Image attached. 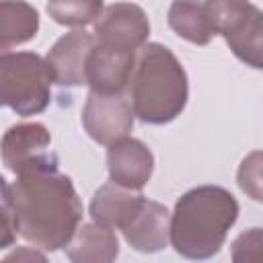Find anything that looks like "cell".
<instances>
[{
	"mask_svg": "<svg viewBox=\"0 0 263 263\" xmlns=\"http://www.w3.org/2000/svg\"><path fill=\"white\" fill-rule=\"evenodd\" d=\"M2 191L14 210L18 236L43 251H60L72 240L82 220V201L72 179L60 171L58 156L39 160L14 175Z\"/></svg>",
	"mask_w": 263,
	"mask_h": 263,
	"instance_id": "6da1fadb",
	"label": "cell"
},
{
	"mask_svg": "<svg viewBox=\"0 0 263 263\" xmlns=\"http://www.w3.org/2000/svg\"><path fill=\"white\" fill-rule=\"evenodd\" d=\"M238 214L240 205L228 189L193 187L177 199L171 214V245L187 259H210L224 247Z\"/></svg>",
	"mask_w": 263,
	"mask_h": 263,
	"instance_id": "7a4b0ae2",
	"label": "cell"
},
{
	"mask_svg": "<svg viewBox=\"0 0 263 263\" xmlns=\"http://www.w3.org/2000/svg\"><path fill=\"white\" fill-rule=\"evenodd\" d=\"M189 99L183 64L162 43H144L129 80V101L140 121L164 125L177 119Z\"/></svg>",
	"mask_w": 263,
	"mask_h": 263,
	"instance_id": "3957f363",
	"label": "cell"
},
{
	"mask_svg": "<svg viewBox=\"0 0 263 263\" xmlns=\"http://www.w3.org/2000/svg\"><path fill=\"white\" fill-rule=\"evenodd\" d=\"M53 72L45 58L35 51L0 53V101L21 117L47 109L51 101Z\"/></svg>",
	"mask_w": 263,
	"mask_h": 263,
	"instance_id": "277c9868",
	"label": "cell"
},
{
	"mask_svg": "<svg viewBox=\"0 0 263 263\" xmlns=\"http://www.w3.org/2000/svg\"><path fill=\"white\" fill-rule=\"evenodd\" d=\"M216 35L247 66L263 70V10L251 0H205Z\"/></svg>",
	"mask_w": 263,
	"mask_h": 263,
	"instance_id": "5b68a950",
	"label": "cell"
},
{
	"mask_svg": "<svg viewBox=\"0 0 263 263\" xmlns=\"http://www.w3.org/2000/svg\"><path fill=\"white\" fill-rule=\"evenodd\" d=\"M134 107L123 92H97L90 90L82 107V127L90 140L103 146L125 138L134 127Z\"/></svg>",
	"mask_w": 263,
	"mask_h": 263,
	"instance_id": "8992f818",
	"label": "cell"
},
{
	"mask_svg": "<svg viewBox=\"0 0 263 263\" xmlns=\"http://www.w3.org/2000/svg\"><path fill=\"white\" fill-rule=\"evenodd\" d=\"M92 35L99 45L140 51V47L148 41L150 21L142 6L134 2H115L105 6L103 14L95 21Z\"/></svg>",
	"mask_w": 263,
	"mask_h": 263,
	"instance_id": "52a82bcc",
	"label": "cell"
},
{
	"mask_svg": "<svg viewBox=\"0 0 263 263\" xmlns=\"http://www.w3.org/2000/svg\"><path fill=\"white\" fill-rule=\"evenodd\" d=\"M95 49V35L74 29L62 35L45 60L53 72V80L60 86H82L88 84V62Z\"/></svg>",
	"mask_w": 263,
	"mask_h": 263,
	"instance_id": "ba28073f",
	"label": "cell"
},
{
	"mask_svg": "<svg viewBox=\"0 0 263 263\" xmlns=\"http://www.w3.org/2000/svg\"><path fill=\"white\" fill-rule=\"evenodd\" d=\"M53 154L51 134L39 121L10 125L2 136V162L14 175Z\"/></svg>",
	"mask_w": 263,
	"mask_h": 263,
	"instance_id": "9c48e42d",
	"label": "cell"
},
{
	"mask_svg": "<svg viewBox=\"0 0 263 263\" xmlns=\"http://www.w3.org/2000/svg\"><path fill=\"white\" fill-rule=\"evenodd\" d=\"M109 179L129 189H142L154 171L152 150L138 138H121L107 146Z\"/></svg>",
	"mask_w": 263,
	"mask_h": 263,
	"instance_id": "30bf717a",
	"label": "cell"
},
{
	"mask_svg": "<svg viewBox=\"0 0 263 263\" xmlns=\"http://www.w3.org/2000/svg\"><path fill=\"white\" fill-rule=\"evenodd\" d=\"M125 242L140 253H158L171 240V212L166 205L144 199L140 210L121 228Z\"/></svg>",
	"mask_w": 263,
	"mask_h": 263,
	"instance_id": "8fae6325",
	"label": "cell"
},
{
	"mask_svg": "<svg viewBox=\"0 0 263 263\" xmlns=\"http://www.w3.org/2000/svg\"><path fill=\"white\" fill-rule=\"evenodd\" d=\"M138 51H123L99 45L88 62V86L97 92H123L129 86Z\"/></svg>",
	"mask_w": 263,
	"mask_h": 263,
	"instance_id": "7c38bea8",
	"label": "cell"
},
{
	"mask_svg": "<svg viewBox=\"0 0 263 263\" xmlns=\"http://www.w3.org/2000/svg\"><path fill=\"white\" fill-rule=\"evenodd\" d=\"M146 197L140 193V189H129V187H123V185H117V183H105L101 185L92 199H90V205H88V212H90V218L103 226H109V228H123L132 216L140 210L142 201Z\"/></svg>",
	"mask_w": 263,
	"mask_h": 263,
	"instance_id": "4fadbf2b",
	"label": "cell"
},
{
	"mask_svg": "<svg viewBox=\"0 0 263 263\" xmlns=\"http://www.w3.org/2000/svg\"><path fill=\"white\" fill-rule=\"evenodd\" d=\"M66 255L74 263H111L119 255V240L113 228L99 222H84L66 245Z\"/></svg>",
	"mask_w": 263,
	"mask_h": 263,
	"instance_id": "5bb4252c",
	"label": "cell"
},
{
	"mask_svg": "<svg viewBox=\"0 0 263 263\" xmlns=\"http://www.w3.org/2000/svg\"><path fill=\"white\" fill-rule=\"evenodd\" d=\"M166 21L179 37L195 45H208L216 35L210 10L201 0H173Z\"/></svg>",
	"mask_w": 263,
	"mask_h": 263,
	"instance_id": "9a60e30c",
	"label": "cell"
},
{
	"mask_svg": "<svg viewBox=\"0 0 263 263\" xmlns=\"http://www.w3.org/2000/svg\"><path fill=\"white\" fill-rule=\"evenodd\" d=\"M39 31V12L25 0L0 2V49L31 41Z\"/></svg>",
	"mask_w": 263,
	"mask_h": 263,
	"instance_id": "2e32d148",
	"label": "cell"
},
{
	"mask_svg": "<svg viewBox=\"0 0 263 263\" xmlns=\"http://www.w3.org/2000/svg\"><path fill=\"white\" fill-rule=\"evenodd\" d=\"M45 10L58 25L80 29L95 23L103 14L105 2L103 0H47Z\"/></svg>",
	"mask_w": 263,
	"mask_h": 263,
	"instance_id": "e0dca14e",
	"label": "cell"
},
{
	"mask_svg": "<svg viewBox=\"0 0 263 263\" xmlns=\"http://www.w3.org/2000/svg\"><path fill=\"white\" fill-rule=\"evenodd\" d=\"M236 183L247 197L263 203V150H253L240 160Z\"/></svg>",
	"mask_w": 263,
	"mask_h": 263,
	"instance_id": "ac0fdd59",
	"label": "cell"
},
{
	"mask_svg": "<svg viewBox=\"0 0 263 263\" xmlns=\"http://www.w3.org/2000/svg\"><path fill=\"white\" fill-rule=\"evenodd\" d=\"M230 257L234 263H259L263 261V228H249L240 232L230 245Z\"/></svg>",
	"mask_w": 263,
	"mask_h": 263,
	"instance_id": "d6986e66",
	"label": "cell"
},
{
	"mask_svg": "<svg viewBox=\"0 0 263 263\" xmlns=\"http://www.w3.org/2000/svg\"><path fill=\"white\" fill-rule=\"evenodd\" d=\"M18 236V228H16V218H14V210L10 205L8 195L2 191V240H0V249H8Z\"/></svg>",
	"mask_w": 263,
	"mask_h": 263,
	"instance_id": "ffe728a7",
	"label": "cell"
},
{
	"mask_svg": "<svg viewBox=\"0 0 263 263\" xmlns=\"http://www.w3.org/2000/svg\"><path fill=\"white\" fill-rule=\"evenodd\" d=\"M39 247H18V249H14L12 253H8L6 257H4V261H45V255L41 253V251H37Z\"/></svg>",
	"mask_w": 263,
	"mask_h": 263,
	"instance_id": "44dd1931",
	"label": "cell"
}]
</instances>
